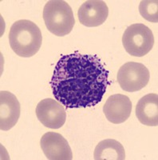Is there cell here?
<instances>
[{
  "instance_id": "6da1fadb",
  "label": "cell",
  "mask_w": 158,
  "mask_h": 160,
  "mask_svg": "<svg viewBox=\"0 0 158 160\" xmlns=\"http://www.w3.org/2000/svg\"><path fill=\"white\" fill-rule=\"evenodd\" d=\"M108 77L98 56L76 51L61 57L50 83L55 99L65 108H85L102 101L110 85Z\"/></svg>"
},
{
  "instance_id": "7a4b0ae2",
  "label": "cell",
  "mask_w": 158,
  "mask_h": 160,
  "mask_svg": "<svg viewBox=\"0 0 158 160\" xmlns=\"http://www.w3.org/2000/svg\"><path fill=\"white\" fill-rule=\"evenodd\" d=\"M11 49L17 55L30 58L36 55L42 43L40 29L35 22L22 19L12 24L9 33Z\"/></svg>"
},
{
  "instance_id": "3957f363",
  "label": "cell",
  "mask_w": 158,
  "mask_h": 160,
  "mask_svg": "<svg viewBox=\"0 0 158 160\" xmlns=\"http://www.w3.org/2000/svg\"><path fill=\"white\" fill-rule=\"evenodd\" d=\"M42 17L48 31L56 36L69 34L75 24L73 10L62 0L48 1L44 6Z\"/></svg>"
},
{
  "instance_id": "277c9868",
  "label": "cell",
  "mask_w": 158,
  "mask_h": 160,
  "mask_svg": "<svg viewBox=\"0 0 158 160\" xmlns=\"http://www.w3.org/2000/svg\"><path fill=\"white\" fill-rule=\"evenodd\" d=\"M122 44L129 55L142 57L147 55L154 45V36L147 26L134 23L129 26L122 36Z\"/></svg>"
},
{
  "instance_id": "5b68a950",
  "label": "cell",
  "mask_w": 158,
  "mask_h": 160,
  "mask_svg": "<svg viewBox=\"0 0 158 160\" xmlns=\"http://www.w3.org/2000/svg\"><path fill=\"white\" fill-rule=\"evenodd\" d=\"M150 74L142 63L129 62L121 67L117 79L121 88L127 92H135L146 87L149 82Z\"/></svg>"
},
{
  "instance_id": "8992f818",
  "label": "cell",
  "mask_w": 158,
  "mask_h": 160,
  "mask_svg": "<svg viewBox=\"0 0 158 160\" xmlns=\"http://www.w3.org/2000/svg\"><path fill=\"white\" fill-rule=\"evenodd\" d=\"M35 111L39 122L50 129H59L66 120V112L63 106L53 98H45L40 101Z\"/></svg>"
},
{
  "instance_id": "52a82bcc",
  "label": "cell",
  "mask_w": 158,
  "mask_h": 160,
  "mask_svg": "<svg viewBox=\"0 0 158 160\" xmlns=\"http://www.w3.org/2000/svg\"><path fill=\"white\" fill-rule=\"evenodd\" d=\"M40 145L47 159H73V154L67 140L58 133L47 132L44 134L41 138Z\"/></svg>"
},
{
  "instance_id": "ba28073f",
  "label": "cell",
  "mask_w": 158,
  "mask_h": 160,
  "mask_svg": "<svg viewBox=\"0 0 158 160\" xmlns=\"http://www.w3.org/2000/svg\"><path fill=\"white\" fill-rule=\"evenodd\" d=\"M109 15V8L102 0H88L82 3L78 11L79 22L88 28L103 24Z\"/></svg>"
},
{
  "instance_id": "9c48e42d",
  "label": "cell",
  "mask_w": 158,
  "mask_h": 160,
  "mask_svg": "<svg viewBox=\"0 0 158 160\" xmlns=\"http://www.w3.org/2000/svg\"><path fill=\"white\" fill-rule=\"evenodd\" d=\"M132 102L126 95L116 94L109 96L103 107V112L109 122L120 124L126 122L132 112Z\"/></svg>"
},
{
  "instance_id": "30bf717a",
  "label": "cell",
  "mask_w": 158,
  "mask_h": 160,
  "mask_svg": "<svg viewBox=\"0 0 158 160\" xmlns=\"http://www.w3.org/2000/svg\"><path fill=\"white\" fill-rule=\"evenodd\" d=\"M20 103L15 95L9 91L0 92V129L9 131L20 117Z\"/></svg>"
},
{
  "instance_id": "8fae6325",
  "label": "cell",
  "mask_w": 158,
  "mask_h": 160,
  "mask_svg": "<svg viewBox=\"0 0 158 160\" xmlns=\"http://www.w3.org/2000/svg\"><path fill=\"white\" fill-rule=\"evenodd\" d=\"M136 115L139 122L149 127L158 126V95L148 94L136 106Z\"/></svg>"
},
{
  "instance_id": "7c38bea8",
  "label": "cell",
  "mask_w": 158,
  "mask_h": 160,
  "mask_svg": "<svg viewBox=\"0 0 158 160\" xmlns=\"http://www.w3.org/2000/svg\"><path fill=\"white\" fill-rule=\"evenodd\" d=\"M93 158L95 160H125L126 151L121 142L108 138L102 140L97 145Z\"/></svg>"
},
{
  "instance_id": "4fadbf2b",
  "label": "cell",
  "mask_w": 158,
  "mask_h": 160,
  "mask_svg": "<svg viewBox=\"0 0 158 160\" xmlns=\"http://www.w3.org/2000/svg\"><path fill=\"white\" fill-rule=\"evenodd\" d=\"M139 12L145 19L151 22H158L157 0H143L139 5Z\"/></svg>"
}]
</instances>
